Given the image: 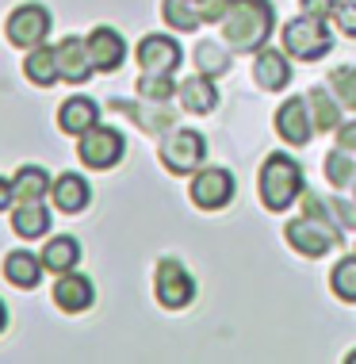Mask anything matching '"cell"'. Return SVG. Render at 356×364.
<instances>
[{
  "label": "cell",
  "mask_w": 356,
  "mask_h": 364,
  "mask_svg": "<svg viewBox=\"0 0 356 364\" xmlns=\"http://www.w3.org/2000/svg\"><path fill=\"white\" fill-rule=\"evenodd\" d=\"M272 23L276 16L269 0H230L222 16V43L237 54H253L269 43Z\"/></svg>",
  "instance_id": "6da1fadb"
},
{
  "label": "cell",
  "mask_w": 356,
  "mask_h": 364,
  "mask_svg": "<svg viewBox=\"0 0 356 364\" xmlns=\"http://www.w3.org/2000/svg\"><path fill=\"white\" fill-rule=\"evenodd\" d=\"M261 203L269 211H288L303 192V169L288 154H269L261 165V181H257Z\"/></svg>",
  "instance_id": "7a4b0ae2"
},
{
  "label": "cell",
  "mask_w": 356,
  "mask_h": 364,
  "mask_svg": "<svg viewBox=\"0 0 356 364\" xmlns=\"http://www.w3.org/2000/svg\"><path fill=\"white\" fill-rule=\"evenodd\" d=\"M284 50L291 58H299V62H318V58H325L333 50V35H330V27H325V19L311 16V12L291 19V23L284 27Z\"/></svg>",
  "instance_id": "3957f363"
},
{
  "label": "cell",
  "mask_w": 356,
  "mask_h": 364,
  "mask_svg": "<svg viewBox=\"0 0 356 364\" xmlns=\"http://www.w3.org/2000/svg\"><path fill=\"white\" fill-rule=\"evenodd\" d=\"M153 295H157V303H161V307H169V311L188 307V303L195 299L192 272H188L180 261L165 257L161 264H157V272H153Z\"/></svg>",
  "instance_id": "277c9868"
},
{
  "label": "cell",
  "mask_w": 356,
  "mask_h": 364,
  "mask_svg": "<svg viewBox=\"0 0 356 364\" xmlns=\"http://www.w3.org/2000/svg\"><path fill=\"white\" fill-rule=\"evenodd\" d=\"M161 165L176 176H192L195 169L203 165V154H207V142L200 131H173L169 139L161 142Z\"/></svg>",
  "instance_id": "5b68a950"
},
{
  "label": "cell",
  "mask_w": 356,
  "mask_h": 364,
  "mask_svg": "<svg viewBox=\"0 0 356 364\" xmlns=\"http://www.w3.org/2000/svg\"><path fill=\"white\" fill-rule=\"evenodd\" d=\"M288 245L299 257H314L318 261L322 253H330V245L338 242V230H333V223L325 219H314V215H303V219H291L288 223Z\"/></svg>",
  "instance_id": "8992f818"
},
{
  "label": "cell",
  "mask_w": 356,
  "mask_h": 364,
  "mask_svg": "<svg viewBox=\"0 0 356 364\" xmlns=\"http://www.w3.org/2000/svg\"><path fill=\"white\" fill-rule=\"evenodd\" d=\"M123 150H126V142L115 127L96 123L92 131H85L81 139H77V157H81L88 169H112L119 157H123Z\"/></svg>",
  "instance_id": "52a82bcc"
},
{
  "label": "cell",
  "mask_w": 356,
  "mask_h": 364,
  "mask_svg": "<svg viewBox=\"0 0 356 364\" xmlns=\"http://www.w3.org/2000/svg\"><path fill=\"white\" fill-rule=\"evenodd\" d=\"M8 43L19 46V50H35V46L46 43L50 35V12L43 4H19L12 16H8Z\"/></svg>",
  "instance_id": "ba28073f"
},
{
  "label": "cell",
  "mask_w": 356,
  "mask_h": 364,
  "mask_svg": "<svg viewBox=\"0 0 356 364\" xmlns=\"http://www.w3.org/2000/svg\"><path fill=\"white\" fill-rule=\"evenodd\" d=\"M230 200H234V176H230V169H219V165H211V169H195V176H192V203H195V208L222 211Z\"/></svg>",
  "instance_id": "9c48e42d"
},
{
  "label": "cell",
  "mask_w": 356,
  "mask_h": 364,
  "mask_svg": "<svg viewBox=\"0 0 356 364\" xmlns=\"http://www.w3.org/2000/svg\"><path fill=\"white\" fill-rule=\"evenodd\" d=\"M54 54H58V70H62V81H69V85H85L88 77L96 73L92 54H88V38L69 35V38H62V43L54 46Z\"/></svg>",
  "instance_id": "30bf717a"
},
{
  "label": "cell",
  "mask_w": 356,
  "mask_h": 364,
  "mask_svg": "<svg viewBox=\"0 0 356 364\" xmlns=\"http://www.w3.org/2000/svg\"><path fill=\"white\" fill-rule=\"evenodd\" d=\"M180 43L169 35H146L142 43H138V65H142V73H173L176 65H180Z\"/></svg>",
  "instance_id": "8fae6325"
},
{
  "label": "cell",
  "mask_w": 356,
  "mask_h": 364,
  "mask_svg": "<svg viewBox=\"0 0 356 364\" xmlns=\"http://www.w3.org/2000/svg\"><path fill=\"white\" fill-rule=\"evenodd\" d=\"M276 131H280L284 142L291 146H306L311 142V107H306V96H291V100L280 104V112H276Z\"/></svg>",
  "instance_id": "7c38bea8"
},
{
  "label": "cell",
  "mask_w": 356,
  "mask_h": 364,
  "mask_svg": "<svg viewBox=\"0 0 356 364\" xmlns=\"http://www.w3.org/2000/svg\"><path fill=\"white\" fill-rule=\"evenodd\" d=\"M88 54H92V65L100 73H115L119 65L126 62V43L115 27H96L88 35Z\"/></svg>",
  "instance_id": "4fadbf2b"
},
{
  "label": "cell",
  "mask_w": 356,
  "mask_h": 364,
  "mask_svg": "<svg viewBox=\"0 0 356 364\" xmlns=\"http://www.w3.org/2000/svg\"><path fill=\"white\" fill-rule=\"evenodd\" d=\"M92 299H96V288H92V280L81 277V272H62L54 284V303L62 307L65 314H81L92 307Z\"/></svg>",
  "instance_id": "5bb4252c"
},
{
  "label": "cell",
  "mask_w": 356,
  "mask_h": 364,
  "mask_svg": "<svg viewBox=\"0 0 356 364\" xmlns=\"http://www.w3.org/2000/svg\"><path fill=\"white\" fill-rule=\"evenodd\" d=\"M96 123H100V104L88 100V96H69V100L58 107V127H62L65 134H77V139H81V134L92 131Z\"/></svg>",
  "instance_id": "9a60e30c"
},
{
  "label": "cell",
  "mask_w": 356,
  "mask_h": 364,
  "mask_svg": "<svg viewBox=\"0 0 356 364\" xmlns=\"http://www.w3.org/2000/svg\"><path fill=\"white\" fill-rule=\"evenodd\" d=\"M50 200H54L58 211L77 215V211L88 208V200H92V188H88V181H85L81 173H62V176H58V181L50 184Z\"/></svg>",
  "instance_id": "2e32d148"
},
{
  "label": "cell",
  "mask_w": 356,
  "mask_h": 364,
  "mask_svg": "<svg viewBox=\"0 0 356 364\" xmlns=\"http://www.w3.org/2000/svg\"><path fill=\"white\" fill-rule=\"evenodd\" d=\"M176 96H180V104H184V112H192V115H207L215 104H219V88H215V77H188V81L176 85Z\"/></svg>",
  "instance_id": "e0dca14e"
},
{
  "label": "cell",
  "mask_w": 356,
  "mask_h": 364,
  "mask_svg": "<svg viewBox=\"0 0 356 364\" xmlns=\"http://www.w3.org/2000/svg\"><path fill=\"white\" fill-rule=\"evenodd\" d=\"M253 77L264 92H280V88L291 85V62L280 50H261L253 62Z\"/></svg>",
  "instance_id": "ac0fdd59"
},
{
  "label": "cell",
  "mask_w": 356,
  "mask_h": 364,
  "mask_svg": "<svg viewBox=\"0 0 356 364\" xmlns=\"http://www.w3.org/2000/svg\"><path fill=\"white\" fill-rule=\"evenodd\" d=\"M46 264L38 253H27V250H12L4 257V277L8 284H16V288H38V280H43Z\"/></svg>",
  "instance_id": "d6986e66"
},
{
  "label": "cell",
  "mask_w": 356,
  "mask_h": 364,
  "mask_svg": "<svg viewBox=\"0 0 356 364\" xmlns=\"http://www.w3.org/2000/svg\"><path fill=\"white\" fill-rule=\"evenodd\" d=\"M12 230H16L23 242H31V238H43V234L50 230V211L43 208V200L16 203V211H12Z\"/></svg>",
  "instance_id": "ffe728a7"
},
{
  "label": "cell",
  "mask_w": 356,
  "mask_h": 364,
  "mask_svg": "<svg viewBox=\"0 0 356 364\" xmlns=\"http://www.w3.org/2000/svg\"><path fill=\"white\" fill-rule=\"evenodd\" d=\"M23 73H27V81L38 85V88H50L54 81H62V70H58L54 46H35V50H27Z\"/></svg>",
  "instance_id": "44dd1931"
},
{
  "label": "cell",
  "mask_w": 356,
  "mask_h": 364,
  "mask_svg": "<svg viewBox=\"0 0 356 364\" xmlns=\"http://www.w3.org/2000/svg\"><path fill=\"white\" fill-rule=\"evenodd\" d=\"M50 173L38 169V165H23L16 176H12V192H16V203H31V200H43L50 196Z\"/></svg>",
  "instance_id": "7402d4cb"
},
{
  "label": "cell",
  "mask_w": 356,
  "mask_h": 364,
  "mask_svg": "<svg viewBox=\"0 0 356 364\" xmlns=\"http://www.w3.org/2000/svg\"><path fill=\"white\" fill-rule=\"evenodd\" d=\"M38 257H43V264H46V272H58V277H62V272H73L77 269V261H81V245H77V238H50L46 242V250L38 253Z\"/></svg>",
  "instance_id": "603a6c76"
},
{
  "label": "cell",
  "mask_w": 356,
  "mask_h": 364,
  "mask_svg": "<svg viewBox=\"0 0 356 364\" xmlns=\"http://www.w3.org/2000/svg\"><path fill=\"white\" fill-rule=\"evenodd\" d=\"M306 107H311L314 131H338L341 112H338V104L330 100V92H325V88H311V92H306Z\"/></svg>",
  "instance_id": "cb8c5ba5"
},
{
  "label": "cell",
  "mask_w": 356,
  "mask_h": 364,
  "mask_svg": "<svg viewBox=\"0 0 356 364\" xmlns=\"http://www.w3.org/2000/svg\"><path fill=\"white\" fill-rule=\"evenodd\" d=\"M161 16H165V23H169V27H176V31H195V27L203 23L200 4H195V0H165Z\"/></svg>",
  "instance_id": "d4e9b609"
},
{
  "label": "cell",
  "mask_w": 356,
  "mask_h": 364,
  "mask_svg": "<svg viewBox=\"0 0 356 364\" xmlns=\"http://www.w3.org/2000/svg\"><path fill=\"white\" fill-rule=\"evenodd\" d=\"M195 65H200V73H207V77H219V73H226L230 70V50H226L222 43H200L195 46Z\"/></svg>",
  "instance_id": "484cf974"
},
{
  "label": "cell",
  "mask_w": 356,
  "mask_h": 364,
  "mask_svg": "<svg viewBox=\"0 0 356 364\" xmlns=\"http://www.w3.org/2000/svg\"><path fill=\"white\" fill-rule=\"evenodd\" d=\"M330 288H333V295H338V299L356 303V253L333 264V272H330Z\"/></svg>",
  "instance_id": "4316f807"
},
{
  "label": "cell",
  "mask_w": 356,
  "mask_h": 364,
  "mask_svg": "<svg viewBox=\"0 0 356 364\" xmlns=\"http://www.w3.org/2000/svg\"><path fill=\"white\" fill-rule=\"evenodd\" d=\"M325 181H330L333 188H345V184L356 181V165H352L349 150H341V146H338V150L325 157Z\"/></svg>",
  "instance_id": "83f0119b"
},
{
  "label": "cell",
  "mask_w": 356,
  "mask_h": 364,
  "mask_svg": "<svg viewBox=\"0 0 356 364\" xmlns=\"http://www.w3.org/2000/svg\"><path fill=\"white\" fill-rule=\"evenodd\" d=\"M138 92H142L150 104H165L176 92V85H173L169 73H142L138 77Z\"/></svg>",
  "instance_id": "f1b7e54d"
},
{
  "label": "cell",
  "mask_w": 356,
  "mask_h": 364,
  "mask_svg": "<svg viewBox=\"0 0 356 364\" xmlns=\"http://www.w3.org/2000/svg\"><path fill=\"white\" fill-rule=\"evenodd\" d=\"M330 88L338 92V100L345 107H352V112H356V70H345V65H341V70H333L330 73Z\"/></svg>",
  "instance_id": "f546056e"
},
{
  "label": "cell",
  "mask_w": 356,
  "mask_h": 364,
  "mask_svg": "<svg viewBox=\"0 0 356 364\" xmlns=\"http://www.w3.org/2000/svg\"><path fill=\"white\" fill-rule=\"evenodd\" d=\"M333 19H338L341 35L356 38V0H345V4H338V12H333Z\"/></svg>",
  "instance_id": "4dcf8cb0"
},
{
  "label": "cell",
  "mask_w": 356,
  "mask_h": 364,
  "mask_svg": "<svg viewBox=\"0 0 356 364\" xmlns=\"http://www.w3.org/2000/svg\"><path fill=\"white\" fill-rule=\"evenodd\" d=\"M226 8H230V0H200V16H203V23H222Z\"/></svg>",
  "instance_id": "1f68e13d"
},
{
  "label": "cell",
  "mask_w": 356,
  "mask_h": 364,
  "mask_svg": "<svg viewBox=\"0 0 356 364\" xmlns=\"http://www.w3.org/2000/svg\"><path fill=\"white\" fill-rule=\"evenodd\" d=\"M338 4H341V0H303V12H311V16H333V12H338Z\"/></svg>",
  "instance_id": "d6a6232c"
},
{
  "label": "cell",
  "mask_w": 356,
  "mask_h": 364,
  "mask_svg": "<svg viewBox=\"0 0 356 364\" xmlns=\"http://www.w3.org/2000/svg\"><path fill=\"white\" fill-rule=\"evenodd\" d=\"M338 146L341 150H356V123H349V127H338Z\"/></svg>",
  "instance_id": "836d02e7"
},
{
  "label": "cell",
  "mask_w": 356,
  "mask_h": 364,
  "mask_svg": "<svg viewBox=\"0 0 356 364\" xmlns=\"http://www.w3.org/2000/svg\"><path fill=\"white\" fill-rule=\"evenodd\" d=\"M16 203V192H12V181H4V176H0V211H8Z\"/></svg>",
  "instance_id": "e575fe53"
},
{
  "label": "cell",
  "mask_w": 356,
  "mask_h": 364,
  "mask_svg": "<svg viewBox=\"0 0 356 364\" xmlns=\"http://www.w3.org/2000/svg\"><path fill=\"white\" fill-rule=\"evenodd\" d=\"M4 326H8V311H4V303H0V333H4Z\"/></svg>",
  "instance_id": "d590c367"
},
{
  "label": "cell",
  "mask_w": 356,
  "mask_h": 364,
  "mask_svg": "<svg viewBox=\"0 0 356 364\" xmlns=\"http://www.w3.org/2000/svg\"><path fill=\"white\" fill-rule=\"evenodd\" d=\"M345 360H349V364H356V353H349V357H345Z\"/></svg>",
  "instance_id": "8d00e7d4"
},
{
  "label": "cell",
  "mask_w": 356,
  "mask_h": 364,
  "mask_svg": "<svg viewBox=\"0 0 356 364\" xmlns=\"http://www.w3.org/2000/svg\"><path fill=\"white\" fill-rule=\"evenodd\" d=\"M352 200H356V181H352Z\"/></svg>",
  "instance_id": "74e56055"
},
{
  "label": "cell",
  "mask_w": 356,
  "mask_h": 364,
  "mask_svg": "<svg viewBox=\"0 0 356 364\" xmlns=\"http://www.w3.org/2000/svg\"><path fill=\"white\" fill-rule=\"evenodd\" d=\"M195 4H200V0H195Z\"/></svg>",
  "instance_id": "f35d334b"
}]
</instances>
